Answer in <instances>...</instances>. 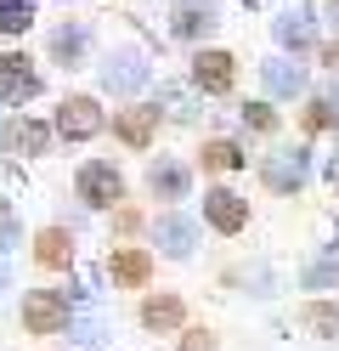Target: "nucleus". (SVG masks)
<instances>
[{
	"instance_id": "nucleus-11",
	"label": "nucleus",
	"mask_w": 339,
	"mask_h": 351,
	"mask_svg": "<svg viewBox=\"0 0 339 351\" xmlns=\"http://www.w3.org/2000/svg\"><path fill=\"white\" fill-rule=\"evenodd\" d=\"M260 80H266V91L294 97L305 85V69H300V62H288V57H271V62H260Z\"/></svg>"
},
{
	"instance_id": "nucleus-4",
	"label": "nucleus",
	"mask_w": 339,
	"mask_h": 351,
	"mask_svg": "<svg viewBox=\"0 0 339 351\" xmlns=\"http://www.w3.org/2000/svg\"><path fill=\"white\" fill-rule=\"evenodd\" d=\"M203 215H210V227H215V232H243L249 204L238 199L232 187H215V193H203Z\"/></svg>"
},
{
	"instance_id": "nucleus-1",
	"label": "nucleus",
	"mask_w": 339,
	"mask_h": 351,
	"mask_svg": "<svg viewBox=\"0 0 339 351\" xmlns=\"http://www.w3.org/2000/svg\"><path fill=\"white\" fill-rule=\"evenodd\" d=\"M23 323H29V335H62L68 328V295L62 289H34L23 300Z\"/></svg>"
},
{
	"instance_id": "nucleus-23",
	"label": "nucleus",
	"mask_w": 339,
	"mask_h": 351,
	"mask_svg": "<svg viewBox=\"0 0 339 351\" xmlns=\"http://www.w3.org/2000/svg\"><path fill=\"white\" fill-rule=\"evenodd\" d=\"M305 323L316 328V335H334V328H339V312H334V306H305Z\"/></svg>"
},
{
	"instance_id": "nucleus-26",
	"label": "nucleus",
	"mask_w": 339,
	"mask_h": 351,
	"mask_svg": "<svg viewBox=\"0 0 339 351\" xmlns=\"http://www.w3.org/2000/svg\"><path fill=\"white\" fill-rule=\"evenodd\" d=\"M323 57H328V62H334V69H339V40H334V46H328V51H323Z\"/></svg>"
},
{
	"instance_id": "nucleus-17",
	"label": "nucleus",
	"mask_w": 339,
	"mask_h": 351,
	"mask_svg": "<svg viewBox=\"0 0 339 351\" xmlns=\"http://www.w3.org/2000/svg\"><path fill=\"white\" fill-rule=\"evenodd\" d=\"M34 23V0H0V34H23Z\"/></svg>"
},
{
	"instance_id": "nucleus-16",
	"label": "nucleus",
	"mask_w": 339,
	"mask_h": 351,
	"mask_svg": "<svg viewBox=\"0 0 339 351\" xmlns=\"http://www.w3.org/2000/svg\"><path fill=\"white\" fill-rule=\"evenodd\" d=\"M147 187L158 193V199H181V193H187V170H181V165H153Z\"/></svg>"
},
{
	"instance_id": "nucleus-15",
	"label": "nucleus",
	"mask_w": 339,
	"mask_h": 351,
	"mask_svg": "<svg viewBox=\"0 0 339 351\" xmlns=\"http://www.w3.org/2000/svg\"><path fill=\"white\" fill-rule=\"evenodd\" d=\"M147 272H153L147 250H119V255H113V278L130 283V289H136V283H147Z\"/></svg>"
},
{
	"instance_id": "nucleus-9",
	"label": "nucleus",
	"mask_w": 339,
	"mask_h": 351,
	"mask_svg": "<svg viewBox=\"0 0 339 351\" xmlns=\"http://www.w3.org/2000/svg\"><path fill=\"white\" fill-rule=\"evenodd\" d=\"M192 80L203 85V91H232L238 69H232V57H226V51H198L192 57Z\"/></svg>"
},
{
	"instance_id": "nucleus-5",
	"label": "nucleus",
	"mask_w": 339,
	"mask_h": 351,
	"mask_svg": "<svg viewBox=\"0 0 339 351\" xmlns=\"http://www.w3.org/2000/svg\"><path fill=\"white\" fill-rule=\"evenodd\" d=\"M102 85L108 91H142L147 85V57L142 51H113L108 69H102Z\"/></svg>"
},
{
	"instance_id": "nucleus-3",
	"label": "nucleus",
	"mask_w": 339,
	"mask_h": 351,
	"mask_svg": "<svg viewBox=\"0 0 339 351\" xmlns=\"http://www.w3.org/2000/svg\"><path fill=\"white\" fill-rule=\"evenodd\" d=\"M57 130L68 142H85V136H97L102 130V108L90 102V97H68L62 108H57Z\"/></svg>"
},
{
	"instance_id": "nucleus-28",
	"label": "nucleus",
	"mask_w": 339,
	"mask_h": 351,
	"mask_svg": "<svg viewBox=\"0 0 339 351\" xmlns=\"http://www.w3.org/2000/svg\"><path fill=\"white\" fill-rule=\"evenodd\" d=\"M334 193H339V170H334Z\"/></svg>"
},
{
	"instance_id": "nucleus-2",
	"label": "nucleus",
	"mask_w": 339,
	"mask_h": 351,
	"mask_svg": "<svg viewBox=\"0 0 339 351\" xmlns=\"http://www.w3.org/2000/svg\"><path fill=\"white\" fill-rule=\"evenodd\" d=\"M79 199L97 204V210L119 204V199H125V176L113 170V165H85V170H79Z\"/></svg>"
},
{
	"instance_id": "nucleus-19",
	"label": "nucleus",
	"mask_w": 339,
	"mask_h": 351,
	"mask_svg": "<svg viewBox=\"0 0 339 351\" xmlns=\"http://www.w3.org/2000/svg\"><path fill=\"white\" fill-rule=\"evenodd\" d=\"M142 323H147V328H175V323H181V306H175L170 295H164V300H147V306H142Z\"/></svg>"
},
{
	"instance_id": "nucleus-13",
	"label": "nucleus",
	"mask_w": 339,
	"mask_h": 351,
	"mask_svg": "<svg viewBox=\"0 0 339 351\" xmlns=\"http://www.w3.org/2000/svg\"><path fill=\"white\" fill-rule=\"evenodd\" d=\"M34 255H40V267H68V261H74V238H68L62 227H45L40 238H34Z\"/></svg>"
},
{
	"instance_id": "nucleus-24",
	"label": "nucleus",
	"mask_w": 339,
	"mask_h": 351,
	"mask_svg": "<svg viewBox=\"0 0 339 351\" xmlns=\"http://www.w3.org/2000/svg\"><path fill=\"white\" fill-rule=\"evenodd\" d=\"M17 244V215H12V204L0 199V250H12Z\"/></svg>"
},
{
	"instance_id": "nucleus-27",
	"label": "nucleus",
	"mask_w": 339,
	"mask_h": 351,
	"mask_svg": "<svg viewBox=\"0 0 339 351\" xmlns=\"http://www.w3.org/2000/svg\"><path fill=\"white\" fill-rule=\"evenodd\" d=\"M6 283H12V278H6V267H0V289H6Z\"/></svg>"
},
{
	"instance_id": "nucleus-6",
	"label": "nucleus",
	"mask_w": 339,
	"mask_h": 351,
	"mask_svg": "<svg viewBox=\"0 0 339 351\" xmlns=\"http://www.w3.org/2000/svg\"><path fill=\"white\" fill-rule=\"evenodd\" d=\"M40 91V74L29 69V57H0V102H29Z\"/></svg>"
},
{
	"instance_id": "nucleus-8",
	"label": "nucleus",
	"mask_w": 339,
	"mask_h": 351,
	"mask_svg": "<svg viewBox=\"0 0 339 351\" xmlns=\"http://www.w3.org/2000/svg\"><path fill=\"white\" fill-rule=\"evenodd\" d=\"M260 176H266L271 193H294L305 182V153H271V159L260 165Z\"/></svg>"
},
{
	"instance_id": "nucleus-10",
	"label": "nucleus",
	"mask_w": 339,
	"mask_h": 351,
	"mask_svg": "<svg viewBox=\"0 0 339 351\" xmlns=\"http://www.w3.org/2000/svg\"><path fill=\"white\" fill-rule=\"evenodd\" d=\"M113 130H119V142L147 147V142H153V130H158V108H130V114L113 119Z\"/></svg>"
},
{
	"instance_id": "nucleus-22",
	"label": "nucleus",
	"mask_w": 339,
	"mask_h": 351,
	"mask_svg": "<svg viewBox=\"0 0 339 351\" xmlns=\"http://www.w3.org/2000/svg\"><path fill=\"white\" fill-rule=\"evenodd\" d=\"M328 125H339V108L334 102H311L305 108V130H328Z\"/></svg>"
},
{
	"instance_id": "nucleus-14",
	"label": "nucleus",
	"mask_w": 339,
	"mask_h": 351,
	"mask_svg": "<svg viewBox=\"0 0 339 351\" xmlns=\"http://www.w3.org/2000/svg\"><path fill=\"white\" fill-rule=\"evenodd\" d=\"M45 142H51V130H45L40 119H17L6 130V153H45Z\"/></svg>"
},
{
	"instance_id": "nucleus-20",
	"label": "nucleus",
	"mask_w": 339,
	"mask_h": 351,
	"mask_svg": "<svg viewBox=\"0 0 339 351\" xmlns=\"http://www.w3.org/2000/svg\"><path fill=\"white\" fill-rule=\"evenodd\" d=\"M203 165H210V170H238L243 153H238L232 142H210V147H203Z\"/></svg>"
},
{
	"instance_id": "nucleus-25",
	"label": "nucleus",
	"mask_w": 339,
	"mask_h": 351,
	"mask_svg": "<svg viewBox=\"0 0 339 351\" xmlns=\"http://www.w3.org/2000/svg\"><path fill=\"white\" fill-rule=\"evenodd\" d=\"M243 119L255 125V130H271V125H277V114H271V108H243Z\"/></svg>"
},
{
	"instance_id": "nucleus-12",
	"label": "nucleus",
	"mask_w": 339,
	"mask_h": 351,
	"mask_svg": "<svg viewBox=\"0 0 339 351\" xmlns=\"http://www.w3.org/2000/svg\"><path fill=\"white\" fill-rule=\"evenodd\" d=\"M215 29V0H181L175 6V34H210Z\"/></svg>"
},
{
	"instance_id": "nucleus-7",
	"label": "nucleus",
	"mask_w": 339,
	"mask_h": 351,
	"mask_svg": "<svg viewBox=\"0 0 339 351\" xmlns=\"http://www.w3.org/2000/svg\"><path fill=\"white\" fill-rule=\"evenodd\" d=\"M153 244L164 250V255H192V244H198V227L187 221V215H158V227H153Z\"/></svg>"
},
{
	"instance_id": "nucleus-21",
	"label": "nucleus",
	"mask_w": 339,
	"mask_h": 351,
	"mask_svg": "<svg viewBox=\"0 0 339 351\" xmlns=\"http://www.w3.org/2000/svg\"><path fill=\"white\" fill-rule=\"evenodd\" d=\"M51 51H57V57H79V51H85V29H57Z\"/></svg>"
},
{
	"instance_id": "nucleus-18",
	"label": "nucleus",
	"mask_w": 339,
	"mask_h": 351,
	"mask_svg": "<svg viewBox=\"0 0 339 351\" xmlns=\"http://www.w3.org/2000/svg\"><path fill=\"white\" fill-rule=\"evenodd\" d=\"M277 40H283V46H294V51H300V46H311V17H305V12L277 17Z\"/></svg>"
}]
</instances>
